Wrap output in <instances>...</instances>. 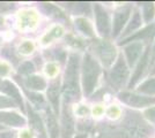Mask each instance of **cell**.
Masks as SVG:
<instances>
[{"instance_id":"obj_1","label":"cell","mask_w":155,"mask_h":138,"mask_svg":"<svg viewBox=\"0 0 155 138\" xmlns=\"http://www.w3.org/2000/svg\"><path fill=\"white\" fill-rule=\"evenodd\" d=\"M78 72H79V57L72 54L67 63V69L65 72L64 94L66 100L79 99L80 91L78 84Z\"/></svg>"},{"instance_id":"obj_2","label":"cell","mask_w":155,"mask_h":138,"mask_svg":"<svg viewBox=\"0 0 155 138\" xmlns=\"http://www.w3.org/2000/svg\"><path fill=\"white\" fill-rule=\"evenodd\" d=\"M100 74H101V68L96 62V60L91 54H86L82 66V79H84V90L86 96H89L94 91Z\"/></svg>"},{"instance_id":"obj_3","label":"cell","mask_w":155,"mask_h":138,"mask_svg":"<svg viewBox=\"0 0 155 138\" xmlns=\"http://www.w3.org/2000/svg\"><path fill=\"white\" fill-rule=\"evenodd\" d=\"M127 77H129V68H127V65L124 60L123 55H120L118 58L117 63L110 72V81H111L112 85H115L117 89H119L123 86Z\"/></svg>"},{"instance_id":"obj_4","label":"cell","mask_w":155,"mask_h":138,"mask_svg":"<svg viewBox=\"0 0 155 138\" xmlns=\"http://www.w3.org/2000/svg\"><path fill=\"white\" fill-rule=\"evenodd\" d=\"M97 53L105 67H110L116 57V50L109 41H101L97 45Z\"/></svg>"},{"instance_id":"obj_5","label":"cell","mask_w":155,"mask_h":138,"mask_svg":"<svg viewBox=\"0 0 155 138\" xmlns=\"http://www.w3.org/2000/svg\"><path fill=\"white\" fill-rule=\"evenodd\" d=\"M95 15H96V23L97 29L102 36H108L110 33V19L109 14L104 8L100 5H95Z\"/></svg>"},{"instance_id":"obj_6","label":"cell","mask_w":155,"mask_h":138,"mask_svg":"<svg viewBox=\"0 0 155 138\" xmlns=\"http://www.w3.org/2000/svg\"><path fill=\"white\" fill-rule=\"evenodd\" d=\"M119 98L127 105L133 106V107H145V106H150L155 104V98L153 97H141L132 93H122Z\"/></svg>"},{"instance_id":"obj_7","label":"cell","mask_w":155,"mask_h":138,"mask_svg":"<svg viewBox=\"0 0 155 138\" xmlns=\"http://www.w3.org/2000/svg\"><path fill=\"white\" fill-rule=\"evenodd\" d=\"M130 14H131V6H124L116 12L115 20H114V32H112L114 37H116L120 33L126 21L129 20Z\"/></svg>"},{"instance_id":"obj_8","label":"cell","mask_w":155,"mask_h":138,"mask_svg":"<svg viewBox=\"0 0 155 138\" xmlns=\"http://www.w3.org/2000/svg\"><path fill=\"white\" fill-rule=\"evenodd\" d=\"M0 91L5 92L9 97H12L14 99V101L16 104H19L20 107H22L23 101H22V98H21V94H20L18 87L14 85L12 82L0 78Z\"/></svg>"},{"instance_id":"obj_9","label":"cell","mask_w":155,"mask_h":138,"mask_svg":"<svg viewBox=\"0 0 155 138\" xmlns=\"http://www.w3.org/2000/svg\"><path fill=\"white\" fill-rule=\"evenodd\" d=\"M0 122L13 127H22L26 124V120L16 113H1L0 112Z\"/></svg>"},{"instance_id":"obj_10","label":"cell","mask_w":155,"mask_h":138,"mask_svg":"<svg viewBox=\"0 0 155 138\" xmlns=\"http://www.w3.org/2000/svg\"><path fill=\"white\" fill-rule=\"evenodd\" d=\"M74 130V122L67 106H64L63 112V138H70Z\"/></svg>"},{"instance_id":"obj_11","label":"cell","mask_w":155,"mask_h":138,"mask_svg":"<svg viewBox=\"0 0 155 138\" xmlns=\"http://www.w3.org/2000/svg\"><path fill=\"white\" fill-rule=\"evenodd\" d=\"M142 51V44L141 43H133L129 45L125 48V54L127 58V62L130 66H133L136 63V61L139 59L140 54Z\"/></svg>"},{"instance_id":"obj_12","label":"cell","mask_w":155,"mask_h":138,"mask_svg":"<svg viewBox=\"0 0 155 138\" xmlns=\"http://www.w3.org/2000/svg\"><path fill=\"white\" fill-rule=\"evenodd\" d=\"M48 97H49V100L52 104L53 108L56 113H58V108H59V81L56 79L53 81L51 84H50V87L48 90Z\"/></svg>"},{"instance_id":"obj_13","label":"cell","mask_w":155,"mask_h":138,"mask_svg":"<svg viewBox=\"0 0 155 138\" xmlns=\"http://www.w3.org/2000/svg\"><path fill=\"white\" fill-rule=\"evenodd\" d=\"M149 52H150V48H148L145 54H143V57H142L141 59H140V62H139V65L137 67V70L134 72V75H133V77L131 79V83H130V87L131 86H133L134 84L137 83V81L141 77L142 72L143 70L146 69V67H147V63H148V55H149Z\"/></svg>"},{"instance_id":"obj_14","label":"cell","mask_w":155,"mask_h":138,"mask_svg":"<svg viewBox=\"0 0 155 138\" xmlns=\"http://www.w3.org/2000/svg\"><path fill=\"white\" fill-rule=\"evenodd\" d=\"M27 87H29L30 90H43L46 86V82L43 77L41 76H29L26 81Z\"/></svg>"},{"instance_id":"obj_15","label":"cell","mask_w":155,"mask_h":138,"mask_svg":"<svg viewBox=\"0 0 155 138\" xmlns=\"http://www.w3.org/2000/svg\"><path fill=\"white\" fill-rule=\"evenodd\" d=\"M46 125H48V130H49V135L51 138H58L59 136V129H58V123L56 118L52 115L50 111H48L46 114Z\"/></svg>"},{"instance_id":"obj_16","label":"cell","mask_w":155,"mask_h":138,"mask_svg":"<svg viewBox=\"0 0 155 138\" xmlns=\"http://www.w3.org/2000/svg\"><path fill=\"white\" fill-rule=\"evenodd\" d=\"M75 26H78V29L84 32L87 36H93V28H91V23L84 19H77L75 20Z\"/></svg>"},{"instance_id":"obj_17","label":"cell","mask_w":155,"mask_h":138,"mask_svg":"<svg viewBox=\"0 0 155 138\" xmlns=\"http://www.w3.org/2000/svg\"><path fill=\"white\" fill-rule=\"evenodd\" d=\"M142 12H143V17L146 22L152 21L155 14V6L153 2H143L142 4Z\"/></svg>"},{"instance_id":"obj_18","label":"cell","mask_w":155,"mask_h":138,"mask_svg":"<svg viewBox=\"0 0 155 138\" xmlns=\"http://www.w3.org/2000/svg\"><path fill=\"white\" fill-rule=\"evenodd\" d=\"M139 91L147 94H155V78L147 79L145 83H142L139 87Z\"/></svg>"},{"instance_id":"obj_19","label":"cell","mask_w":155,"mask_h":138,"mask_svg":"<svg viewBox=\"0 0 155 138\" xmlns=\"http://www.w3.org/2000/svg\"><path fill=\"white\" fill-rule=\"evenodd\" d=\"M141 26V19H140V15L138 12L134 13V16L132 17V21H131V23L129 24V26L126 28V30H125V32L124 35H129L131 33L132 31H134L137 28H139V26Z\"/></svg>"},{"instance_id":"obj_20","label":"cell","mask_w":155,"mask_h":138,"mask_svg":"<svg viewBox=\"0 0 155 138\" xmlns=\"http://www.w3.org/2000/svg\"><path fill=\"white\" fill-rule=\"evenodd\" d=\"M36 21V15L34 12H25L23 15H22V20H21V23H22V28L25 26H31Z\"/></svg>"},{"instance_id":"obj_21","label":"cell","mask_w":155,"mask_h":138,"mask_svg":"<svg viewBox=\"0 0 155 138\" xmlns=\"http://www.w3.org/2000/svg\"><path fill=\"white\" fill-rule=\"evenodd\" d=\"M61 33H63V29L60 26H54L51 31L43 38V43H49V41H51L54 38H58V37L61 36Z\"/></svg>"},{"instance_id":"obj_22","label":"cell","mask_w":155,"mask_h":138,"mask_svg":"<svg viewBox=\"0 0 155 138\" xmlns=\"http://www.w3.org/2000/svg\"><path fill=\"white\" fill-rule=\"evenodd\" d=\"M44 7L48 9V13L53 15V16H56V17H60V19H64L65 17L64 14L61 13L57 7H54L53 5H51V4H44Z\"/></svg>"},{"instance_id":"obj_23","label":"cell","mask_w":155,"mask_h":138,"mask_svg":"<svg viewBox=\"0 0 155 138\" xmlns=\"http://www.w3.org/2000/svg\"><path fill=\"white\" fill-rule=\"evenodd\" d=\"M15 106H16V103L12 98L0 96V108H8V107H15Z\"/></svg>"},{"instance_id":"obj_24","label":"cell","mask_w":155,"mask_h":138,"mask_svg":"<svg viewBox=\"0 0 155 138\" xmlns=\"http://www.w3.org/2000/svg\"><path fill=\"white\" fill-rule=\"evenodd\" d=\"M32 50H34V44L31 41H25L19 48L20 53H22V54H29L32 52Z\"/></svg>"},{"instance_id":"obj_25","label":"cell","mask_w":155,"mask_h":138,"mask_svg":"<svg viewBox=\"0 0 155 138\" xmlns=\"http://www.w3.org/2000/svg\"><path fill=\"white\" fill-rule=\"evenodd\" d=\"M34 72V66H32L31 62H25L22 66L20 67V72L22 74H30V72Z\"/></svg>"},{"instance_id":"obj_26","label":"cell","mask_w":155,"mask_h":138,"mask_svg":"<svg viewBox=\"0 0 155 138\" xmlns=\"http://www.w3.org/2000/svg\"><path fill=\"white\" fill-rule=\"evenodd\" d=\"M145 115H146V118H148V120H150L152 122L155 123V107H152V108L147 109L145 112Z\"/></svg>"},{"instance_id":"obj_27","label":"cell","mask_w":155,"mask_h":138,"mask_svg":"<svg viewBox=\"0 0 155 138\" xmlns=\"http://www.w3.org/2000/svg\"><path fill=\"white\" fill-rule=\"evenodd\" d=\"M46 72H48V75H50V76H53L56 72H57V67L54 63H49L48 66H46Z\"/></svg>"},{"instance_id":"obj_28","label":"cell","mask_w":155,"mask_h":138,"mask_svg":"<svg viewBox=\"0 0 155 138\" xmlns=\"http://www.w3.org/2000/svg\"><path fill=\"white\" fill-rule=\"evenodd\" d=\"M13 8V4H0V13Z\"/></svg>"},{"instance_id":"obj_29","label":"cell","mask_w":155,"mask_h":138,"mask_svg":"<svg viewBox=\"0 0 155 138\" xmlns=\"http://www.w3.org/2000/svg\"><path fill=\"white\" fill-rule=\"evenodd\" d=\"M21 138H31V133L29 131H23L21 133Z\"/></svg>"},{"instance_id":"obj_30","label":"cell","mask_w":155,"mask_h":138,"mask_svg":"<svg viewBox=\"0 0 155 138\" xmlns=\"http://www.w3.org/2000/svg\"><path fill=\"white\" fill-rule=\"evenodd\" d=\"M75 138H87V133H82V135H78Z\"/></svg>"},{"instance_id":"obj_31","label":"cell","mask_w":155,"mask_h":138,"mask_svg":"<svg viewBox=\"0 0 155 138\" xmlns=\"http://www.w3.org/2000/svg\"><path fill=\"white\" fill-rule=\"evenodd\" d=\"M1 24H2V19L0 17V26H1Z\"/></svg>"},{"instance_id":"obj_32","label":"cell","mask_w":155,"mask_h":138,"mask_svg":"<svg viewBox=\"0 0 155 138\" xmlns=\"http://www.w3.org/2000/svg\"><path fill=\"white\" fill-rule=\"evenodd\" d=\"M1 129H2V125H0V130H1Z\"/></svg>"},{"instance_id":"obj_33","label":"cell","mask_w":155,"mask_h":138,"mask_svg":"<svg viewBox=\"0 0 155 138\" xmlns=\"http://www.w3.org/2000/svg\"><path fill=\"white\" fill-rule=\"evenodd\" d=\"M154 72H155V69H154Z\"/></svg>"},{"instance_id":"obj_34","label":"cell","mask_w":155,"mask_h":138,"mask_svg":"<svg viewBox=\"0 0 155 138\" xmlns=\"http://www.w3.org/2000/svg\"><path fill=\"white\" fill-rule=\"evenodd\" d=\"M154 33H155V32H154Z\"/></svg>"}]
</instances>
